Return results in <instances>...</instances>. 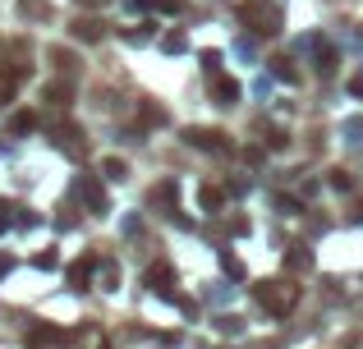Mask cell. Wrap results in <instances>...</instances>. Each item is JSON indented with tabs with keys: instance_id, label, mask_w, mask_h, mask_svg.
I'll return each mask as SVG.
<instances>
[{
	"instance_id": "obj_1",
	"label": "cell",
	"mask_w": 363,
	"mask_h": 349,
	"mask_svg": "<svg viewBox=\"0 0 363 349\" xmlns=\"http://www.w3.org/2000/svg\"><path fill=\"white\" fill-rule=\"evenodd\" d=\"M253 299L267 308V313H276V317H281L285 308H294L299 289H294V285H281V280H257V285H253Z\"/></svg>"
},
{
	"instance_id": "obj_2",
	"label": "cell",
	"mask_w": 363,
	"mask_h": 349,
	"mask_svg": "<svg viewBox=\"0 0 363 349\" xmlns=\"http://www.w3.org/2000/svg\"><path fill=\"white\" fill-rule=\"evenodd\" d=\"M239 14H244V23H253V32H276L281 28V14H276L272 5H239Z\"/></svg>"
},
{
	"instance_id": "obj_3",
	"label": "cell",
	"mask_w": 363,
	"mask_h": 349,
	"mask_svg": "<svg viewBox=\"0 0 363 349\" xmlns=\"http://www.w3.org/2000/svg\"><path fill=\"white\" fill-rule=\"evenodd\" d=\"M189 143H194V147H212V152H230V143H226V134H221V129H189Z\"/></svg>"
},
{
	"instance_id": "obj_4",
	"label": "cell",
	"mask_w": 363,
	"mask_h": 349,
	"mask_svg": "<svg viewBox=\"0 0 363 349\" xmlns=\"http://www.w3.org/2000/svg\"><path fill=\"white\" fill-rule=\"evenodd\" d=\"M212 92H216V101H221V106H235V101H239V83L226 78V74L212 78Z\"/></svg>"
},
{
	"instance_id": "obj_5",
	"label": "cell",
	"mask_w": 363,
	"mask_h": 349,
	"mask_svg": "<svg viewBox=\"0 0 363 349\" xmlns=\"http://www.w3.org/2000/svg\"><path fill=\"white\" fill-rule=\"evenodd\" d=\"M92 272H97V258H83V262H74V267H69V285H74V289H88Z\"/></svg>"
},
{
	"instance_id": "obj_6",
	"label": "cell",
	"mask_w": 363,
	"mask_h": 349,
	"mask_svg": "<svg viewBox=\"0 0 363 349\" xmlns=\"http://www.w3.org/2000/svg\"><path fill=\"white\" fill-rule=\"evenodd\" d=\"M78 193L88 197V207H92V212H106V193L97 189V180H88V175H83V180H78Z\"/></svg>"
},
{
	"instance_id": "obj_7",
	"label": "cell",
	"mask_w": 363,
	"mask_h": 349,
	"mask_svg": "<svg viewBox=\"0 0 363 349\" xmlns=\"http://www.w3.org/2000/svg\"><path fill=\"white\" fill-rule=\"evenodd\" d=\"M74 37H78V42H97V37H102V23H97V19H78Z\"/></svg>"
},
{
	"instance_id": "obj_8",
	"label": "cell",
	"mask_w": 363,
	"mask_h": 349,
	"mask_svg": "<svg viewBox=\"0 0 363 349\" xmlns=\"http://www.w3.org/2000/svg\"><path fill=\"white\" fill-rule=\"evenodd\" d=\"M221 202H226V193L212 189V184H202V207H207V212H221Z\"/></svg>"
},
{
	"instance_id": "obj_9",
	"label": "cell",
	"mask_w": 363,
	"mask_h": 349,
	"mask_svg": "<svg viewBox=\"0 0 363 349\" xmlns=\"http://www.w3.org/2000/svg\"><path fill=\"white\" fill-rule=\"evenodd\" d=\"M161 46H166L170 56H180V51H189V37H184V32H166V37H161Z\"/></svg>"
},
{
	"instance_id": "obj_10",
	"label": "cell",
	"mask_w": 363,
	"mask_h": 349,
	"mask_svg": "<svg viewBox=\"0 0 363 349\" xmlns=\"http://www.w3.org/2000/svg\"><path fill=\"white\" fill-rule=\"evenodd\" d=\"M65 331H56V326H37V331L28 335V345H51V340H60Z\"/></svg>"
},
{
	"instance_id": "obj_11",
	"label": "cell",
	"mask_w": 363,
	"mask_h": 349,
	"mask_svg": "<svg viewBox=\"0 0 363 349\" xmlns=\"http://www.w3.org/2000/svg\"><path fill=\"white\" fill-rule=\"evenodd\" d=\"M37 267H42V272H51V267H60V253H56V248H46V253H37Z\"/></svg>"
},
{
	"instance_id": "obj_12",
	"label": "cell",
	"mask_w": 363,
	"mask_h": 349,
	"mask_svg": "<svg viewBox=\"0 0 363 349\" xmlns=\"http://www.w3.org/2000/svg\"><path fill=\"white\" fill-rule=\"evenodd\" d=\"M152 10H161V14H180L184 10V0H148Z\"/></svg>"
},
{
	"instance_id": "obj_13",
	"label": "cell",
	"mask_w": 363,
	"mask_h": 349,
	"mask_svg": "<svg viewBox=\"0 0 363 349\" xmlns=\"http://www.w3.org/2000/svg\"><path fill=\"white\" fill-rule=\"evenodd\" d=\"M32 124H37V120L23 110V115H14V124H10V129H14V134H32Z\"/></svg>"
},
{
	"instance_id": "obj_14",
	"label": "cell",
	"mask_w": 363,
	"mask_h": 349,
	"mask_svg": "<svg viewBox=\"0 0 363 349\" xmlns=\"http://www.w3.org/2000/svg\"><path fill=\"white\" fill-rule=\"evenodd\" d=\"M106 175H110V180H124L129 170H124V161H120V156H110V161H106Z\"/></svg>"
},
{
	"instance_id": "obj_15",
	"label": "cell",
	"mask_w": 363,
	"mask_h": 349,
	"mask_svg": "<svg viewBox=\"0 0 363 349\" xmlns=\"http://www.w3.org/2000/svg\"><path fill=\"white\" fill-rule=\"evenodd\" d=\"M148 280H152V285H161V289H166L170 272H166V267H152V272H148Z\"/></svg>"
},
{
	"instance_id": "obj_16",
	"label": "cell",
	"mask_w": 363,
	"mask_h": 349,
	"mask_svg": "<svg viewBox=\"0 0 363 349\" xmlns=\"http://www.w3.org/2000/svg\"><path fill=\"white\" fill-rule=\"evenodd\" d=\"M276 64V78H285V83H294V69H290V60H272Z\"/></svg>"
},
{
	"instance_id": "obj_17",
	"label": "cell",
	"mask_w": 363,
	"mask_h": 349,
	"mask_svg": "<svg viewBox=\"0 0 363 349\" xmlns=\"http://www.w3.org/2000/svg\"><path fill=\"white\" fill-rule=\"evenodd\" d=\"M221 267H226L230 276H244V267H239V262H235V258H230V253H221Z\"/></svg>"
},
{
	"instance_id": "obj_18",
	"label": "cell",
	"mask_w": 363,
	"mask_h": 349,
	"mask_svg": "<svg viewBox=\"0 0 363 349\" xmlns=\"http://www.w3.org/2000/svg\"><path fill=\"white\" fill-rule=\"evenodd\" d=\"M14 272V258H0V276H10Z\"/></svg>"
},
{
	"instance_id": "obj_19",
	"label": "cell",
	"mask_w": 363,
	"mask_h": 349,
	"mask_svg": "<svg viewBox=\"0 0 363 349\" xmlns=\"http://www.w3.org/2000/svg\"><path fill=\"white\" fill-rule=\"evenodd\" d=\"M5 226H10V216H0V230H5Z\"/></svg>"
},
{
	"instance_id": "obj_20",
	"label": "cell",
	"mask_w": 363,
	"mask_h": 349,
	"mask_svg": "<svg viewBox=\"0 0 363 349\" xmlns=\"http://www.w3.org/2000/svg\"><path fill=\"white\" fill-rule=\"evenodd\" d=\"M83 5H102V0H83Z\"/></svg>"
}]
</instances>
